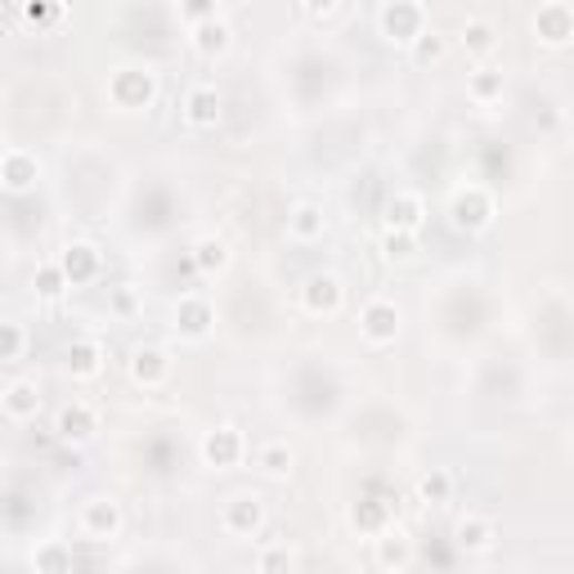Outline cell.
<instances>
[{"label": "cell", "instance_id": "cell-1", "mask_svg": "<svg viewBox=\"0 0 574 574\" xmlns=\"http://www.w3.org/2000/svg\"><path fill=\"white\" fill-rule=\"evenodd\" d=\"M103 94L118 112H149L158 103V94H162V81H158V72L149 63H122V68L108 72Z\"/></svg>", "mask_w": 574, "mask_h": 574}, {"label": "cell", "instance_id": "cell-2", "mask_svg": "<svg viewBox=\"0 0 574 574\" xmlns=\"http://www.w3.org/2000/svg\"><path fill=\"white\" fill-rule=\"evenodd\" d=\"M499 215V202L485 184H457L453 198H449V224L457 234H485Z\"/></svg>", "mask_w": 574, "mask_h": 574}, {"label": "cell", "instance_id": "cell-3", "mask_svg": "<svg viewBox=\"0 0 574 574\" xmlns=\"http://www.w3.org/2000/svg\"><path fill=\"white\" fill-rule=\"evenodd\" d=\"M426 28H431V19H426V6H422V0H382V10H377V32H382L386 46L409 50Z\"/></svg>", "mask_w": 574, "mask_h": 574}, {"label": "cell", "instance_id": "cell-4", "mask_svg": "<svg viewBox=\"0 0 574 574\" xmlns=\"http://www.w3.org/2000/svg\"><path fill=\"white\" fill-rule=\"evenodd\" d=\"M198 457H202V467H211V472H239L243 457H248V435H243V426L215 422L211 431H202Z\"/></svg>", "mask_w": 574, "mask_h": 574}, {"label": "cell", "instance_id": "cell-5", "mask_svg": "<svg viewBox=\"0 0 574 574\" xmlns=\"http://www.w3.org/2000/svg\"><path fill=\"white\" fill-rule=\"evenodd\" d=\"M404 332V310L391 301V296H369L364 310H360V336H364V346L373 351H386L395 346Z\"/></svg>", "mask_w": 574, "mask_h": 574}, {"label": "cell", "instance_id": "cell-6", "mask_svg": "<svg viewBox=\"0 0 574 574\" xmlns=\"http://www.w3.org/2000/svg\"><path fill=\"white\" fill-rule=\"evenodd\" d=\"M270 512H265V499L256 490H243V494H229L224 507H220V530L229 538H261Z\"/></svg>", "mask_w": 574, "mask_h": 574}, {"label": "cell", "instance_id": "cell-7", "mask_svg": "<svg viewBox=\"0 0 574 574\" xmlns=\"http://www.w3.org/2000/svg\"><path fill=\"white\" fill-rule=\"evenodd\" d=\"M77 530L90 538V543H112V538H122L127 530V512L118 499H108V494H94L77 507Z\"/></svg>", "mask_w": 574, "mask_h": 574}, {"label": "cell", "instance_id": "cell-8", "mask_svg": "<svg viewBox=\"0 0 574 574\" xmlns=\"http://www.w3.org/2000/svg\"><path fill=\"white\" fill-rule=\"evenodd\" d=\"M175 373V360L167 346H158V341H140V346H131L127 355V377L140 386V391H162Z\"/></svg>", "mask_w": 574, "mask_h": 574}, {"label": "cell", "instance_id": "cell-9", "mask_svg": "<svg viewBox=\"0 0 574 574\" xmlns=\"http://www.w3.org/2000/svg\"><path fill=\"white\" fill-rule=\"evenodd\" d=\"M301 310L310 319H336L346 310V279L332 274V270H319L301 283Z\"/></svg>", "mask_w": 574, "mask_h": 574}, {"label": "cell", "instance_id": "cell-10", "mask_svg": "<svg viewBox=\"0 0 574 574\" xmlns=\"http://www.w3.org/2000/svg\"><path fill=\"white\" fill-rule=\"evenodd\" d=\"M530 32L543 50H570L574 46V6H565V0H543L530 19Z\"/></svg>", "mask_w": 574, "mask_h": 574}, {"label": "cell", "instance_id": "cell-11", "mask_svg": "<svg viewBox=\"0 0 574 574\" xmlns=\"http://www.w3.org/2000/svg\"><path fill=\"white\" fill-rule=\"evenodd\" d=\"M94 435H99V409L94 404H85V400L59 404V413H54V440L59 444L85 449V444H94Z\"/></svg>", "mask_w": 574, "mask_h": 574}, {"label": "cell", "instance_id": "cell-12", "mask_svg": "<svg viewBox=\"0 0 574 574\" xmlns=\"http://www.w3.org/2000/svg\"><path fill=\"white\" fill-rule=\"evenodd\" d=\"M0 184H6V193L23 198L41 184V158L23 144H10L6 153H0Z\"/></svg>", "mask_w": 574, "mask_h": 574}, {"label": "cell", "instance_id": "cell-13", "mask_svg": "<svg viewBox=\"0 0 574 574\" xmlns=\"http://www.w3.org/2000/svg\"><path fill=\"white\" fill-rule=\"evenodd\" d=\"M373 561H377V570H391V574L413 570L417 547H413V538H409V530H404L400 521H391V525L373 538Z\"/></svg>", "mask_w": 574, "mask_h": 574}, {"label": "cell", "instance_id": "cell-14", "mask_svg": "<svg viewBox=\"0 0 574 574\" xmlns=\"http://www.w3.org/2000/svg\"><path fill=\"white\" fill-rule=\"evenodd\" d=\"M103 369H108V351H103L99 336H77L72 346L63 351V373L72 382H99Z\"/></svg>", "mask_w": 574, "mask_h": 574}, {"label": "cell", "instance_id": "cell-15", "mask_svg": "<svg viewBox=\"0 0 574 574\" xmlns=\"http://www.w3.org/2000/svg\"><path fill=\"white\" fill-rule=\"evenodd\" d=\"M180 112H184V122H189L193 131H215V127H220V118H224V99H220V90H215V85L198 81V85H189V90H184Z\"/></svg>", "mask_w": 574, "mask_h": 574}, {"label": "cell", "instance_id": "cell-16", "mask_svg": "<svg viewBox=\"0 0 574 574\" xmlns=\"http://www.w3.org/2000/svg\"><path fill=\"white\" fill-rule=\"evenodd\" d=\"M0 413H6V422H14V426L37 422V413H41V386L32 377L6 382V391H0Z\"/></svg>", "mask_w": 574, "mask_h": 574}, {"label": "cell", "instance_id": "cell-17", "mask_svg": "<svg viewBox=\"0 0 574 574\" xmlns=\"http://www.w3.org/2000/svg\"><path fill=\"white\" fill-rule=\"evenodd\" d=\"M171 328H175L184 341H207L211 328H215V305H211L207 296L189 292V296L175 301V323H171Z\"/></svg>", "mask_w": 574, "mask_h": 574}, {"label": "cell", "instance_id": "cell-18", "mask_svg": "<svg viewBox=\"0 0 574 574\" xmlns=\"http://www.w3.org/2000/svg\"><path fill=\"white\" fill-rule=\"evenodd\" d=\"M59 265L68 270V283H72V288H90V283L103 274V252H99L94 243L77 239V243H68V248L59 252Z\"/></svg>", "mask_w": 574, "mask_h": 574}, {"label": "cell", "instance_id": "cell-19", "mask_svg": "<svg viewBox=\"0 0 574 574\" xmlns=\"http://www.w3.org/2000/svg\"><path fill=\"white\" fill-rule=\"evenodd\" d=\"M189 50H193L198 59L215 63V59H224L229 50H234V28H229L224 19H207V23H193V28H189Z\"/></svg>", "mask_w": 574, "mask_h": 574}, {"label": "cell", "instance_id": "cell-20", "mask_svg": "<svg viewBox=\"0 0 574 574\" xmlns=\"http://www.w3.org/2000/svg\"><path fill=\"white\" fill-rule=\"evenodd\" d=\"M494 538H499V530H494V521H490V516L467 512V516H457V521H453V547H457V552H467V556H485V552L494 547Z\"/></svg>", "mask_w": 574, "mask_h": 574}, {"label": "cell", "instance_id": "cell-21", "mask_svg": "<svg viewBox=\"0 0 574 574\" xmlns=\"http://www.w3.org/2000/svg\"><path fill=\"white\" fill-rule=\"evenodd\" d=\"M386 224L391 229H409V234H422V229H426V198L417 189H395L386 198Z\"/></svg>", "mask_w": 574, "mask_h": 574}, {"label": "cell", "instance_id": "cell-22", "mask_svg": "<svg viewBox=\"0 0 574 574\" xmlns=\"http://www.w3.org/2000/svg\"><path fill=\"white\" fill-rule=\"evenodd\" d=\"M323 234H328V215H323V207L310 202V198H301V202L288 211V239L301 243V248H310V243H323Z\"/></svg>", "mask_w": 574, "mask_h": 574}, {"label": "cell", "instance_id": "cell-23", "mask_svg": "<svg viewBox=\"0 0 574 574\" xmlns=\"http://www.w3.org/2000/svg\"><path fill=\"white\" fill-rule=\"evenodd\" d=\"M256 472L265 481H274V485H288L296 476V449L288 440H265L256 449Z\"/></svg>", "mask_w": 574, "mask_h": 574}, {"label": "cell", "instance_id": "cell-24", "mask_svg": "<svg viewBox=\"0 0 574 574\" xmlns=\"http://www.w3.org/2000/svg\"><path fill=\"white\" fill-rule=\"evenodd\" d=\"M189 261H193V270H198V274L215 279V274H224L229 265H234V248H229V243H224L220 234H202V239L193 243Z\"/></svg>", "mask_w": 574, "mask_h": 574}, {"label": "cell", "instance_id": "cell-25", "mask_svg": "<svg viewBox=\"0 0 574 574\" xmlns=\"http://www.w3.org/2000/svg\"><path fill=\"white\" fill-rule=\"evenodd\" d=\"M346 521H351V530H355L360 538H377L395 516H391V503H382V499H360V503L346 512Z\"/></svg>", "mask_w": 574, "mask_h": 574}, {"label": "cell", "instance_id": "cell-26", "mask_svg": "<svg viewBox=\"0 0 574 574\" xmlns=\"http://www.w3.org/2000/svg\"><path fill=\"white\" fill-rule=\"evenodd\" d=\"M457 46H463L467 59H490L499 50V28L490 19H467L457 28Z\"/></svg>", "mask_w": 574, "mask_h": 574}, {"label": "cell", "instance_id": "cell-27", "mask_svg": "<svg viewBox=\"0 0 574 574\" xmlns=\"http://www.w3.org/2000/svg\"><path fill=\"white\" fill-rule=\"evenodd\" d=\"M453 490H457V481H453V472H449V467H431V472H422V476L413 481V499H417V503H426V507H444V503H453Z\"/></svg>", "mask_w": 574, "mask_h": 574}, {"label": "cell", "instance_id": "cell-28", "mask_svg": "<svg viewBox=\"0 0 574 574\" xmlns=\"http://www.w3.org/2000/svg\"><path fill=\"white\" fill-rule=\"evenodd\" d=\"M19 19L32 32H54L68 19V6L63 0H19Z\"/></svg>", "mask_w": 574, "mask_h": 574}, {"label": "cell", "instance_id": "cell-29", "mask_svg": "<svg viewBox=\"0 0 574 574\" xmlns=\"http://www.w3.org/2000/svg\"><path fill=\"white\" fill-rule=\"evenodd\" d=\"M72 565H77V556L63 538H41L32 547V570L37 574H72Z\"/></svg>", "mask_w": 574, "mask_h": 574}, {"label": "cell", "instance_id": "cell-30", "mask_svg": "<svg viewBox=\"0 0 574 574\" xmlns=\"http://www.w3.org/2000/svg\"><path fill=\"white\" fill-rule=\"evenodd\" d=\"M503 94H507L503 68H476V72H467V99H472V103L490 108V103H499Z\"/></svg>", "mask_w": 574, "mask_h": 574}, {"label": "cell", "instance_id": "cell-31", "mask_svg": "<svg viewBox=\"0 0 574 574\" xmlns=\"http://www.w3.org/2000/svg\"><path fill=\"white\" fill-rule=\"evenodd\" d=\"M28 346H32L28 323H23V319H0V364L28 360Z\"/></svg>", "mask_w": 574, "mask_h": 574}, {"label": "cell", "instance_id": "cell-32", "mask_svg": "<svg viewBox=\"0 0 574 574\" xmlns=\"http://www.w3.org/2000/svg\"><path fill=\"white\" fill-rule=\"evenodd\" d=\"M444 59H449V37L435 32V28H426V32L409 46V63H413V68H435V63H444Z\"/></svg>", "mask_w": 574, "mask_h": 574}, {"label": "cell", "instance_id": "cell-33", "mask_svg": "<svg viewBox=\"0 0 574 574\" xmlns=\"http://www.w3.org/2000/svg\"><path fill=\"white\" fill-rule=\"evenodd\" d=\"M68 288H72V283H68V270L59 265V256H54V261H41V265L32 270V292H37L41 301H59Z\"/></svg>", "mask_w": 574, "mask_h": 574}, {"label": "cell", "instance_id": "cell-34", "mask_svg": "<svg viewBox=\"0 0 574 574\" xmlns=\"http://www.w3.org/2000/svg\"><path fill=\"white\" fill-rule=\"evenodd\" d=\"M413 256H417V234L386 224V234H382V261H386V265H409Z\"/></svg>", "mask_w": 574, "mask_h": 574}, {"label": "cell", "instance_id": "cell-35", "mask_svg": "<svg viewBox=\"0 0 574 574\" xmlns=\"http://www.w3.org/2000/svg\"><path fill=\"white\" fill-rule=\"evenodd\" d=\"M296 565H301V552L288 547V543H265V547L252 552V570H261V574H270V570H296Z\"/></svg>", "mask_w": 574, "mask_h": 574}, {"label": "cell", "instance_id": "cell-36", "mask_svg": "<svg viewBox=\"0 0 574 574\" xmlns=\"http://www.w3.org/2000/svg\"><path fill=\"white\" fill-rule=\"evenodd\" d=\"M108 314L122 319V323H127V319H140V314H144V292H140L135 283H118V288L108 292Z\"/></svg>", "mask_w": 574, "mask_h": 574}, {"label": "cell", "instance_id": "cell-37", "mask_svg": "<svg viewBox=\"0 0 574 574\" xmlns=\"http://www.w3.org/2000/svg\"><path fill=\"white\" fill-rule=\"evenodd\" d=\"M175 10H180V19H184V28H193V23L220 19V0H175Z\"/></svg>", "mask_w": 574, "mask_h": 574}, {"label": "cell", "instance_id": "cell-38", "mask_svg": "<svg viewBox=\"0 0 574 574\" xmlns=\"http://www.w3.org/2000/svg\"><path fill=\"white\" fill-rule=\"evenodd\" d=\"M296 6H301V14L314 19V23H328V19L341 14V0H296Z\"/></svg>", "mask_w": 574, "mask_h": 574}, {"label": "cell", "instance_id": "cell-39", "mask_svg": "<svg viewBox=\"0 0 574 574\" xmlns=\"http://www.w3.org/2000/svg\"><path fill=\"white\" fill-rule=\"evenodd\" d=\"M570 463H574V435H570Z\"/></svg>", "mask_w": 574, "mask_h": 574}]
</instances>
